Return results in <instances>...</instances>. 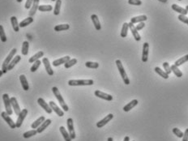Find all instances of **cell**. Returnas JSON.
<instances>
[{"mask_svg":"<svg viewBox=\"0 0 188 141\" xmlns=\"http://www.w3.org/2000/svg\"><path fill=\"white\" fill-rule=\"evenodd\" d=\"M52 92H53V93L54 94L55 98H57V100H58V102H59V104H60L61 107L62 108V109H63V111L67 112V111L69 110V107L65 103V101H64L63 98L62 97L61 93H60V92H59V90H58V88L57 87L52 88Z\"/></svg>","mask_w":188,"mask_h":141,"instance_id":"cell-1","label":"cell"},{"mask_svg":"<svg viewBox=\"0 0 188 141\" xmlns=\"http://www.w3.org/2000/svg\"><path fill=\"white\" fill-rule=\"evenodd\" d=\"M116 65H117V67H118V70H119V74L121 77H122V79H123V82L125 84H130V80H129V78H128V76H127V73L125 72V69L123 67V63H122V62L119 59H117L115 62Z\"/></svg>","mask_w":188,"mask_h":141,"instance_id":"cell-2","label":"cell"},{"mask_svg":"<svg viewBox=\"0 0 188 141\" xmlns=\"http://www.w3.org/2000/svg\"><path fill=\"white\" fill-rule=\"evenodd\" d=\"M16 52H17V50H16L15 48L12 49L11 52L9 53V54L7 56V58H5V60H4V62H3V65H2V71H3L4 74L7 72V67L10 64L11 60L13 59L15 54H16Z\"/></svg>","mask_w":188,"mask_h":141,"instance_id":"cell-3","label":"cell"},{"mask_svg":"<svg viewBox=\"0 0 188 141\" xmlns=\"http://www.w3.org/2000/svg\"><path fill=\"white\" fill-rule=\"evenodd\" d=\"M93 83V80H71L68 81L70 86H89Z\"/></svg>","mask_w":188,"mask_h":141,"instance_id":"cell-4","label":"cell"},{"mask_svg":"<svg viewBox=\"0 0 188 141\" xmlns=\"http://www.w3.org/2000/svg\"><path fill=\"white\" fill-rule=\"evenodd\" d=\"M3 100H4V105H5V111L7 113V114L9 115H11L13 114V110L11 109V100H10V98L8 96L7 93H4L3 95Z\"/></svg>","mask_w":188,"mask_h":141,"instance_id":"cell-5","label":"cell"},{"mask_svg":"<svg viewBox=\"0 0 188 141\" xmlns=\"http://www.w3.org/2000/svg\"><path fill=\"white\" fill-rule=\"evenodd\" d=\"M67 129H68V133L72 140H75L76 137L75 129H74V123H73V119L72 118H69L67 120Z\"/></svg>","mask_w":188,"mask_h":141,"instance_id":"cell-6","label":"cell"},{"mask_svg":"<svg viewBox=\"0 0 188 141\" xmlns=\"http://www.w3.org/2000/svg\"><path fill=\"white\" fill-rule=\"evenodd\" d=\"M1 116L2 118L4 119V121L8 124V126L11 127V129H15L16 128V126H15V123H14V121L11 119V118L10 117L9 114H7V113L6 111H4V112L1 113Z\"/></svg>","mask_w":188,"mask_h":141,"instance_id":"cell-7","label":"cell"},{"mask_svg":"<svg viewBox=\"0 0 188 141\" xmlns=\"http://www.w3.org/2000/svg\"><path fill=\"white\" fill-rule=\"evenodd\" d=\"M28 114V109H22L21 112L20 113V114L18 115V119H17V121L15 123V126L17 128H20V127L22 126V123L24 122V120L26 118V116Z\"/></svg>","mask_w":188,"mask_h":141,"instance_id":"cell-8","label":"cell"},{"mask_svg":"<svg viewBox=\"0 0 188 141\" xmlns=\"http://www.w3.org/2000/svg\"><path fill=\"white\" fill-rule=\"evenodd\" d=\"M37 103H38V105H40L41 108L45 109V111H46L47 114H51V113H52V111H53L52 109L51 108L50 105H49L48 103H46V101H45L43 98H38V99H37Z\"/></svg>","mask_w":188,"mask_h":141,"instance_id":"cell-9","label":"cell"},{"mask_svg":"<svg viewBox=\"0 0 188 141\" xmlns=\"http://www.w3.org/2000/svg\"><path fill=\"white\" fill-rule=\"evenodd\" d=\"M94 94H95L96 97L101 98V99H103V100H105V101H111L113 100V97L111 95L105 93H103V92H101V91L100 90H96L94 92Z\"/></svg>","mask_w":188,"mask_h":141,"instance_id":"cell-10","label":"cell"},{"mask_svg":"<svg viewBox=\"0 0 188 141\" xmlns=\"http://www.w3.org/2000/svg\"><path fill=\"white\" fill-rule=\"evenodd\" d=\"M113 118H114V114H109L108 115L105 116L103 119H101V121H99L98 123H97V127H98V128H102V127H104L105 125H106L109 121H111V120L113 119Z\"/></svg>","mask_w":188,"mask_h":141,"instance_id":"cell-11","label":"cell"},{"mask_svg":"<svg viewBox=\"0 0 188 141\" xmlns=\"http://www.w3.org/2000/svg\"><path fill=\"white\" fill-rule=\"evenodd\" d=\"M10 100H11V107L13 109V110H14V113L16 114V115L18 116L20 114V113L21 112V109L20 108V105L18 104V101L16 100V98H14V97H12V98H10Z\"/></svg>","mask_w":188,"mask_h":141,"instance_id":"cell-12","label":"cell"},{"mask_svg":"<svg viewBox=\"0 0 188 141\" xmlns=\"http://www.w3.org/2000/svg\"><path fill=\"white\" fill-rule=\"evenodd\" d=\"M148 53H149V45L148 42H145L143 46V52H142V61L144 62H148Z\"/></svg>","mask_w":188,"mask_h":141,"instance_id":"cell-13","label":"cell"},{"mask_svg":"<svg viewBox=\"0 0 188 141\" xmlns=\"http://www.w3.org/2000/svg\"><path fill=\"white\" fill-rule=\"evenodd\" d=\"M49 105H50V106H51V108L52 109V110L57 114V115L59 116V117H62V116H64V112H63V110H62L61 109L59 108L58 105H56V103H55V102H54V101H50V102H49Z\"/></svg>","mask_w":188,"mask_h":141,"instance_id":"cell-14","label":"cell"},{"mask_svg":"<svg viewBox=\"0 0 188 141\" xmlns=\"http://www.w3.org/2000/svg\"><path fill=\"white\" fill-rule=\"evenodd\" d=\"M42 62H43L45 69H46V72L48 73V75H49V76H53V75H54V71H53V69L51 67L49 59L47 58H42Z\"/></svg>","mask_w":188,"mask_h":141,"instance_id":"cell-15","label":"cell"},{"mask_svg":"<svg viewBox=\"0 0 188 141\" xmlns=\"http://www.w3.org/2000/svg\"><path fill=\"white\" fill-rule=\"evenodd\" d=\"M128 25H129V28L130 29V32H131L132 35H133V36H134L135 40L137 41H140L141 37L140 36L139 33H138L137 29H136V28H135V26L134 25V24H132L131 22H130V23H128Z\"/></svg>","mask_w":188,"mask_h":141,"instance_id":"cell-16","label":"cell"},{"mask_svg":"<svg viewBox=\"0 0 188 141\" xmlns=\"http://www.w3.org/2000/svg\"><path fill=\"white\" fill-rule=\"evenodd\" d=\"M39 2H40V0H34L33 1L32 7L30 8V11L29 12V16L33 17V15L36 14V11L38 10V7H39Z\"/></svg>","mask_w":188,"mask_h":141,"instance_id":"cell-17","label":"cell"},{"mask_svg":"<svg viewBox=\"0 0 188 141\" xmlns=\"http://www.w3.org/2000/svg\"><path fill=\"white\" fill-rule=\"evenodd\" d=\"M138 103H139V101L136 99H134V100H132V101L129 102L127 105H126L124 107H123V111H125V112H128V111H130V109H132L135 107L136 105H138Z\"/></svg>","mask_w":188,"mask_h":141,"instance_id":"cell-18","label":"cell"},{"mask_svg":"<svg viewBox=\"0 0 188 141\" xmlns=\"http://www.w3.org/2000/svg\"><path fill=\"white\" fill-rule=\"evenodd\" d=\"M51 119H46L44 121L43 123H41V125L40 127H38L37 129H36V131H37V133L38 134H40L41 132H43L44 130L46 129L47 127H49L50 125H51Z\"/></svg>","mask_w":188,"mask_h":141,"instance_id":"cell-19","label":"cell"},{"mask_svg":"<svg viewBox=\"0 0 188 141\" xmlns=\"http://www.w3.org/2000/svg\"><path fill=\"white\" fill-rule=\"evenodd\" d=\"M71 58H70V56H65V57H63V58H58L57 60H54L53 62H52V64L54 67H58V66H60L62 64H65L66 62L67 61H69Z\"/></svg>","mask_w":188,"mask_h":141,"instance_id":"cell-20","label":"cell"},{"mask_svg":"<svg viewBox=\"0 0 188 141\" xmlns=\"http://www.w3.org/2000/svg\"><path fill=\"white\" fill-rule=\"evenodd\" d=\"M91 19H92V21L93 23V25L95 27V29H97L98 31L99 30H101V23L99 21V19H98V16L97 15H91Z\"/></svg>","mask_w":188,"mask_h":141,"instance_id":"cell-21","label":"cell"},{"mask_svg":"<svg viewBox=\"0 0 188 141\" xmlns=\"http://www.w3.org/2000/svg\"><path fill=\"white\" fill-rule=\"evenodd\" d=\"M172 9L174 10V11H176L177 13H179L180 15H186L187 14L188 11L186 10V8H182L180 6H178L177 4H173L172 6Z\"/></svg>","mask_w":188,"mask_h":141,"instance_id":"cell-22","label":"cell"},{"mask_svg":"<svg viewBox=\"0 0 188 141\" xmlns=\"http://www.w3.org/2000/svg\"><path fill=\"white\" fill-rule=\"evenodd\" d=\"M148 20V17L145 15H139V16H135V17H133V18L130 19V22L132 24H139L140 22H145Z\"/></svg>","mask_w":188,"mask_h":141,"instance_id":"cell-23","label":"cell"},{"mask_svg":"<svg viewBox=\"0 0 188 141\" xmlns=\"http://www.w3.org/2000/svg\"><path fill=\"white\" fill-rule=\"evenodd\" d=\"M20 59H21V57H20V55H16L15 58H13V59H12L11 62H10V64L7 67V71H11V70L15 67V66L20 61Z\"/></svg>","mask_w":188,"mask_h":141,"instance_id":"cell-24","label":"cell"},{"mask_svg":"<svg viewBox=\"0 0 188 141\" xmlns=\"http://www.w3.org/2000/svg\"><path fill=\"white\" fill-rule=\"evenodd\" d=\"M20 83H21L22 88H23V89L25 91H28L29 90V83H28V80L26 79V77L25 75H21V76H20Z\"/></svg>","mask_w":188,"mask_h":141,"instance_id":"cell-25","label":"cell"},{"mask_svg":"<svg viewBox=\"0 0 188 141\" xmlns=\"http://www.w3.org/2000/svg\"><path fill=\"white\" fill-rule=\"evenodd\" d=\"M45 120H46V119H45V116H41L40 118H38V119H37L36 121H34V122L32 123L31 127H32L33 129H36V128H38V127H40L41 125V123H43Z\"/></svg>","mask_w":188,"mask_h":141,"instance_id":"cell-26","label":"cell"},{"mask_svg":"<svg viewBox=\"0 0 188 141\" xmlns=\"http://www.w3.org/2000/svg\"><path fill=\"white\" fill-rule=\"evenodd\" d=\"M59 130H60V132H61L62 135L63 136V139L65 140V141H72V138L70 136V135H69L68 131L66 130L65 127H59Z\"/></svg>","mask_w":188,"mask_h":141,"instance_id":"cell-27","label":"cell"},{"mask_svg":"<svg viewBox=\"0 0 188 141\" xmlns=\"http://www.w3.org/2000/svg\"><path fill=\"white\" fill-rule=\"evenodd\" d=\"M44 56V52L43 51H39L37 52L36 54H35L33 56H32L31 58L29 59V62L30 63H33L34 62H36V60H39V58H42Z\"/></svg>","mask_w":188,"mask_h":141,"instance_id":"cell-28","label":"cell"},{"mask_svg":"<svg viewBox=\"0 0 188 141\" xmlns=\"http://www.w3.org/2000/svg\"><path fill=\"white\" fill-rule=\"evenodd\" d=\"M33 22V17H31V16H29V17H27L25 18L24 20H22L20 24H19V25H20V28H25L26 26L29 25L30 24H32Z\"/></svg>","mask_w":188,"mask_h":141,"instance_id":"cell-29","label":"cell"},{"mask_svg":"<svg viewBox=\"0 0 188 141\" xmlns=\"http://www.w3.org/2000/svg\"><path fill=\"white\" fill-rule=\"evenodd\" d=\"M11 25H12V28H13V29H14L15 32H19V30H20V25H19V24H18L17 18H16L15 16H11Z\"/></svg>","mask_w":188,"mask_h":141,"instance_id":"cell-30","label":"cell"},{"mask_svg":"<svg viewBox=\"0 0 188 141\" xmlns=\"http://www.w3.org/2000/svg\"><path fill=\"white\" fill-rule=\"evenodd\" d=\"M70 29V25L67 24H64V25H56L54 28V31L56 32H61V31H65V30H68Z\"/></svg>","mask_w":188,"mask_h":141,"instance_id":"cell-31","label":"cell"},{"mask_svg":"<svg viewBox=\"0 0 188 141\" xmlns=\"http://www.w3.org/2000/svg\"><path fill=\"white\" fill-rule=\"evenodd\" d=\"M29 42L28 41H25L22 44V50L21 53L23 55H28L29 54Z\"/></svg>","mask_w":188,"mask_h":141,"instance_id":"cell-32","label":"cell"},{"mask_svg":"<svg viewBox=\"0 0 188 141\" xmlns=\"http://www.w3.org/2000/svg\"><path fill=\"white\" fill-rule=\"evenodd\" d=\"M188 62V54H187V55L182 57V58H180L179 59L176 60V62H174V65L177 66V67H180V66L184 64L185 62Z\"/></svg>","mask_w":188,"mask_h":141,"instance_id":"cell-33","label":"cell"},{"mask_svg":"<svg viewBox=\"0 0 188 141\" xmlns=\"http://www.w3.org/2000/svg\"><path fill=\"white\" fill-rule=\"evenodd\" d=\"M154 71H155L156 73H157L160 76H161V77L164 78V79H166H166L169 78V76H170V75H168L165 71H162V70L160 68V67H155Z\"/></svg>","mask_w":188,"mask_h":141,"instance_id":"cell-34","label":"cell"},{"mask_svg":"<svg viewBox=\"0 0 188 141\" xmlns=\"http://www.w3.org/2000/svg\"><path fill=\"white\" fill-rule=\"evenodd\" d=\"M128 29H129V25L128 23H124L122 27V30H121V36L124 38L127 36V32H128Z\"/></svg>","mask_w":188,"mask_h":141,"instance_id":"cell-35","label":"cell"},{"mask_svg":"<svg viewBox=\"0 0 188 141\" xmlns=\"http://www.w3.org/2000/svg\"><path fill=\"white\" fill-rule=\"evenodd\" d=\"M170 67H171V71H172V72L174 73V75L177 76V77L180 78V77H182V72L181 71L179 70L178 67H177V66H175L174 64V65L171 66Z\"/></svg>","mask_w":188,"mask_h":141,"instance_id":"cell-36","label":"cell"},{"mask_svg":"<svg viewBox=\"0 0 188 141\" xmlns=\"http://www.w3.org/2000/svg\"><path fill=\"white\" fill-rule=\"evenodd\" d=\"M62 5V1L61 0H57L56 1V4H55V7L54 9V14L55 15H58L60 13V8H61Z\"/></svg>","mask_w":188,"mask_h":141,"instance_id":"cell-37","label":"cell"},{"mask_svg":"<svg viewBox=\"0 0 188 141\" xmlns=\"http://www.w3.org/2000/svg\"><path fill=\"white\" fill-rule=\"evenodd\" d=\"M53 10V7L51 5H39L38 11H51Z\"/></svg>","mask_w":188,"mask_h":141,"instance_id":"cell-38","label":"cell"},{"mask_svg":"<svg viewBox=\"0 0 188 141\" xmlns=\"http://www.w3.org/2000/svg\"><path fill=\"white\" fill-rule=\"evenodd\" d=\"M85 66L88 68L91 69H97L99 67V63L98 62H85Z\"/></svg>","mask_w":188,"mask_h":141,"instance_id":"cell-39","label":"cell"},{"mask_svg":"<svg viewBox=\"0 0 188 141\" xmlns=\"http://www.w3.org/2000/svg\"><path fill=\"white\" fill-rule=\"evenodd\" d=\"M76 63H77V59L76 58H72V59H70L69 61L67 62L64 64V67H65V68L68 69L73 67L74 65H76Z\"/></svg>","mask_w":188,"mask_h":141,"instance_id":"cell-40","label":"cell"},{"mask_svg":"<svg viewBox=\"0 0 188 141\" xmlns=\"http://www.w3.org/2000/svg\"><path fill=\"white\" fill-rule=\"evenodd\" d=\"M37 134V131L36 130H29V131H27L25 133H24L23 135V137L25 138V139H29V138L32 137L33 135H36Z\"/></svg>","mask_w":188,"mask_h":141,"instance_id":"cell-41","label":"cell"},{"mask_svg":"<svg viewBox=\"0 0 188 141\" xmlns=\"http://www.w3.org/2000/svg\"><path fill=\"white\" fill-rule=\"evenodd\" d=\"M0 40L2 41V42H6L7 41V36L4 32V26L0 25Z\"/></svg>","mask_w":188,"mask_h":141,"instance_id":"cell-42","label":"cell"},{"mask_svg":"<svg viewBox=\"0 0 188 141\" xmlns=\"http://www.w3.org/2000/svg\"><path fill=\"white\" fill-rule=\"evenodd\" d=\"M41 63V62L40 60H36V62H34L33 66H32V67L30 69L31 72H35L36 71H37V69L39 68V67H40Z\"/></svg>","mask_w":188,"mask_h":141,"instance_id":"cell-43","label":"cell"},{"mask_svg":"<svg viewBox=\"0 0 188 141\" xmlns=\"http://www.w3.org/2000/svg\"><path fill=\"white\" fill-rule=\"evenodd\" d=\"M173 133L178 138H182V136H183V132L177 127L173 128Z\"/></svg>","mask_w":188,"mask_h":141,"instance_id":"cell-44","label":"cell"},{"mask_svg":"<svg viewBox=\"0 0 188 141\" xmlns=\"http://www.w3.org/2000/svg\"><path fill=\"white\" fill-rule=\"evenodd\" d=\"M162 65H163V67H164V70H165V72H166L168 75H170V73L172 72L170 64H169L167 62H163Z\"/></svg>","mask_w":188,"mask_h":141,"instance_id":"cell-45","label":"cell"},{"mask_svg":"<svg viewBox=\"0 0 188 141\" xmlns=\"http://www.w3.org/2000/svg\"><path fill=\"white\" fill-rule=\"evenodd\" d=\"M177 19L181 22H182V23H184V24H186V25H188V17H187L186 15H179L177 16Z\"/></svg>","mask_w":188,"mask_h":141,"instance_id":"cell-46","label":"cell"},{"mask_svg":"<svg viewBox=\"0 0 188 141\" xmlns=\"http://www.w3.org/2000/svg\"><path fill=\"white\" fill-rule=\"evenodd\" d=\"M128 4L135 6H140L142 4V1L140 0H128Z\"/></svg>","mask_w":188,"mask_h":141,"instance_id":"cell-47","label":"cell"},{"mask_svg":"<svg viewBox=\"0 0 188 141\" xmlns=\"http://www.w3.org/2000/svg\"><path fill=\"white\" fill-rule=\"evenodd\" d=\"M33 1H34V0H27V1H26L25 5V7L26 9H30V8L32 7Z\"/></svg>","mask_w":188,"mask_h":141,"instance_id":"cell-48","label":"cell"},{"mask_svg":"<svg viewBox=\"0 0 188 141\" xmlns=\"http://www.w3.org/2000/svg\"><path fill=\"white\" fill-rule=\"evenodd\" d=\"M145 23H144V22H140V23L137 24V25L135 26V28H136V29H137V31H139V30H141V29H144V28H145Z\"/></svg>","mask_w":188,"mask_h":141,"instance_id":"cell-49","label":"cell"},{"mask_svg":"<svg viewBox=\"0 0 188 141\" xmlns=\"http://www.w3.org/2000/svg\"><path fill=\"white\" fill-rule=\"evenodd\" d=\"M182 141H188V128L186 129L185 132L183 133V136H182Z\"/></svg>","mask_w":188,"mask_h":141,"instance_id":"cell-50","label":"cell"},{"mask_svg":"<svg viewBox=\"0 0 188 141\" xmlns=\"http://www.w3.org/2000/svg\"><path fill=\"white\" fill-rule=\"evenodd\" d=\"M123 141H130V137H129V136H125Z\"/></svg>","mask_w":188,"mask_h":141,"instance_id":"cell-51","label":"cell"},{"mask_svg":"<svg viewBox=\"0 0 188 141\" xmlns=\"http://www.w3.org/2000/svg\"><path fill=\"white\" fill-rule=\"evenodd\" d=\"M158 1L161 2V3H163V4H166V3H167V1H168V0H158Z\"/></svg>","mask_w":188,"mask_h":141,"instance_id":"cell-52","label":"cell"},{"mask_svg":"<svg viewBox=\"0 0 188 141\" xmlns=\"http://www.w3.org/2000/svg\"><path fill=\"white\" fill-rule=\"evenodd\" d=\"M107 141H114V140H113L112 137H109L108 140H107Z\"/></svg>","mask_w":188,"mask_h":141,"instance_id":"cell-53","label":"cell"},{"mask_svg":"<svg viewBox=\"0 0 188 141\" xmlns=\"http://www.w3.org/2000/svg\"><path fill=\"white\" fill-rule=\"evenodd\" d=\"M3 74H4V72H3V71H2V70H0V77L3 76Z\"/></svg>","mask_w":188,"mask_h":141,"instance_id":"cell-54","label":"cell"},{"mask_svg":"<svg viewBox=\"0 0 188 141\" xmlns=\"http://www.w3.org/2000/svg\"><path fill=\"white\" fill-rule=\"evenodd\" d=\"M16 1H17L18 3H21V2H22V1H23V0H16Z\"/></svg>","mask_w":188,"mask_h":141,"instance_id":"cell-55","label":"cell"},{"mask_svg":"<svg viewBox=\"0 0 188 141\" xmlns=\"http://www.w3.org/2000/svg\"><path fill=\"white\" fill-rule=\"evenodd\" d=\"M186 10H187V11H188V5H187V7H186Z\"/></svg>","mask_w":188,"mask_h":141,"instance_id":"cell-56","label":"cell"},{"mask_svg":"<svg viewBox=\"0 0 188 141\" xmlns=\"http://www.w3.org/2000/svg\"><path fill=\"white\" fill-rule=\"evenodd\" d=\"M51 1H53V2H55V1H57V0H51Z\"/></svg>","mask_w":188,"mask_h":141,"instance_id":"cell-57","label":"cell"},{"mask_svg":"<svg viewBox=\"0 0 188 141\" xmlns=\"http://www.w3.org/2000/svg\"><path fill=\"white\" fill-rule=\"evenodd\" d=\"M178 1H182V0H178Z\"/></svg>","mask_w":188,"mask_h":141,"instance_id":"cell-58","label":"cell"},{"mask_svg":"<svg viewBox=\"0 0 188 141\" xmlns=\"http://www.w3.org/2000/svg\"><path fill=\"white\" fill-rule=\"evenodd\" d=\"M133 141H135V140H133Z\"/></svg>","mask_w":188,"mask_h":141,"instance_id":"cell-59","label":"cell"}]
</instances>
